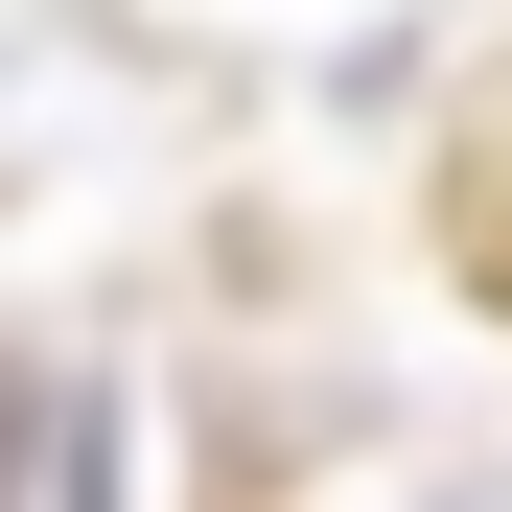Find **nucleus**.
Instances as JSON below:
<instances>
[{"label":"nucleus","instance_id":"obj_1","mask_svg":"<svg viewBox=\"0 0 512 512\" xmlns=\"http://www.w3.org/2000/svg\"><path fill=\"white\" fill-rule=\"evenodd\" d=\"M47 512H117V419H94V373L47 396Z\"/></svg>","mask_w":512,"mask_h":512}]
</instances>
